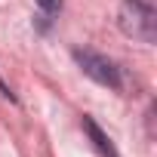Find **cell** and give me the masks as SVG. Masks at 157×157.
Returning a JSON list of instances; mask_svg holds the SVG:
<instances>
[{
    "mask_svg": "<svg viewBox=\"0 0 157 157\" xmlns=\"http://www.w3.org/2000/svg\"><path fill=\"white\" fill-rule=\"evenodd\" d=\"M71 56H74L77 68H80L86 77H93L99 86H108V90H123V68H120L117 62H111L108 56L93 52V49H74Z\"/></svg>",
    "mask_w": 157,
    "mask_h": 157,
    "instance_id": "obj_2",
    "label": "cell"
},
{
    "mask_svg": "<svg viewBox=\"0 0 157 157\" xmlns=\"http://www.w3.org/2000/svg\"><path fill=\"white\" fill-rule=\"evenodd\" d=\"M0 96H3V99H10V102H16V93L3 83V77H0Z\"/></svg>",
    "mask_w": 157,
    "mask_h": 157,
    "instance_id": "obj_5",
    "label": "cell"
},
{
    "mask_svg": "<svg viewBox=\"0 0 157 157\" xmlns=\"http://www.w3.org/2000/svg\"><path fill=\"white\" fill-rule=\"evenodd\" d=\"M117 25L132 40H142V43L157 40V13L148 0H123L117 10Z\"/></svg>",
    "mask_w": 157,
    "mask_h": 157,
    "instance_id": "obj_1",
    "label": "cell"
},
{
    "mask_svg": "<svg viewBox=\"0 0 157 157\" xmlns=\"http://www.w3.org/2000/svg\"><path fill=\"white\" fill-rule=\"evenodd\" d=\"M34 3H37V6H40V13H43V16H49V19H56V16L62 13V6H65L62 0H34Z\"/></svg>",
    "mask_w": 157,
    "mask_h": 157,
    "instance_id": "obj_4",
    "label": "cell"
},
{
    "mask_svg": "<svg viewBox=\"0 0 157 157\" xmlns=\"http://www.w3.org/2000/svg\"><path fill=\"white\" fill-rule=\"evenodd\" d=\"M83 132L93 139V145H96V151H99L102 157H120L117 148H114V142H111V139L102 132V126H99L93 117H86V114H83Z\"/></svg>",
    "mask_w": 157,
    "mask_h": 157,
    "instance_id": "obj_3",
    "label": "cell"
}]
</instances>
